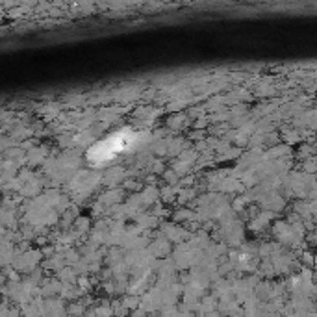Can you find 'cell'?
Segmentation results:
<instances>
[{
  "instance_id": "cell-1",
  "label": "cell",
  "mask_w": 317,
  "mask_h": 317,
  "mask_svg": "<svg viewBox=\"0 0 317 317\" xmlns=\"http://www.w3.org/2000/svg\"><path fill=\"white\" fill-rule=\"evenodd\" d=\"M136 138L138 134L132 132V130H119V132L111 134L106 139L95 143L87 152V160L93 163V165H100V163H106L113 160L117 154H121L122 150L130 149L134 143H136Z\"/></svg>"
}]
</instances>
